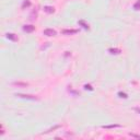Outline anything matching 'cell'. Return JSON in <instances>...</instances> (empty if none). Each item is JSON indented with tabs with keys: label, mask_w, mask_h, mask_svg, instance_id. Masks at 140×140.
<instances>
[{
	"label": "cell",
	"mask_w": 140,
	"mask_h": 140,
	"mask_svg": "<svg viewBox=\"0 0 140 140\" xmlns=\"http://www.w3.org/2000/svg\"><path fill=\"white\" fill-rule=\"evenodd\" d=\"M7 38L10 41H13V42H17L18 41V37L15 36V34H13V33H7Z\"/></svg>",
	"instance_id": "6"
},
{
	"label": "cell",
	"mask_w": 140,
	"mask_h": 140,
	"mask_svg": "<svg viewBox=\"0 0 140 140\" xmlns=\"http://www.w3.org/2000/svg\"><path fill=\"white\" fill-rule=\"evenodd\" d=\"M135 111H136L137 113H139V114H140V107H136V108H135Z\"/></svg>",
	"instance_id": "16"
},
{
	"label": "cell",
	"mask_w": 140,
	"mask_h": 140,
	"mask_svg": "<svg viewBox=\"0 0 140 140\" xmlns=\"http://www.w3.org/2000/svg\"><path fill=\"white\" fill-rule=\"evenodd\" d=\"M118 96L123 97V99H127V97H128V95L126 94V93H124V92H118Z\"/></svg>",
	"instance_id": "13"
},
{
	"label": "cell",
	"mask_w": 140,
	"mask_h": 140,
	"mask_svg": "<svg viewBox=\"0 0 140 140\" xmlns=\"http://www.w3.org/2000/svg\"><path fill=\"white\" fill-rule=\"evenodd\" d=\"M43 34L46 35V36H55L57 33H56V31L53 30V29H46V30H44Z\"/></svg>",
	"instance_id": "2"
},
{
	"label": "cell",
	"mask_w": 140,
	"mask_h": 140,
	"mask_svg": "<svg viewBox=\"0 0 140 140\" xmlns=\"http://www.w3.org/2000/svg\"><path fill=\"white\" fill-rule=\"evenodd\" d=\"M108 52L111 53L112 55H119L120 53H122V50H120L119 48H109Z\"/></svg>",
	"instance_id": "7"
},
{
	"label": "cell",
	"mask_w": 140,
	"mask_h": 140,
	"mask_svg": "<svg viewBox=\"0 0 140 140\" xmlns=\"http://www.w3.org/2000/svg\"><path fill=\"white\" fill-rule=\"evenodd\" d=\"M118 127H120V125H118V124H115V125H104V126H102V128H106V129L118 128Z\"/></svg>",
	"instance_id": "9"
},
{
	"label": "cell",
	"mask_w": 140,
	"mask_h": 140,
	"mask_svg": "<svg viewBox=\"0 0 140 140\" xmlns=\"http://www.w3.org/2000/svg\"><path fill=\"white\" fill-rule=\"evenodd\" d=\"M78 23H79V25H82V27L84 30H89V29H90V27H89V24H86V23L84 22L83 20H79V21H78Z\"/></svg>",
	"instance_id": "8"
},
{
	"label": "cell",
	"mask_w": 140,
	"mask_h": 140,
	"mask_svg": "<svg viewBox=\"0 0 140 140\" xmlns=\"http://www.w3.org/2000/svg\"><path fill=\"white\" fill-rule=\"evenodd\" d=\"M78 30H63V34H65V35H72V34H77L78 33Z\"/></svg>",
	"instance_id": "4"
},
{
	"label": "cell",
	"mask_w": 140,
	"mask_h": 140,
	"mask_svg": "<svg viewBox=\"0 0 140 140\" xmlns=\"http://www.w3.org/2000/svg\"><path fill=\"white\" fill-rule=\"evenodd\" d=\"M44 11H45L46 13H48V14H52V13L55 12V8L54 7H50V6H45L44 7Z\"/></svg>",
	"instance_id": "5"
},
{
	"label": "cell",
	"mask_w": 140,
	"mask_h": 140,
	"mask_svg": "<svg viewBox=\"0 0 140 140\" xmlns=\"http://www.w3.org/2000/svg\"><path fill=\"white\" fill-rule=\"evenodd\" d=\"M23 31L26 32V33H32V32L35 30V26L33 25H23Z\"/></svg>",
	"instance_id": "3"
},
{
	"label": "cell",
	"mask_w": 140,
	"mask_h": 140,
	"mask_svg": "<svg viewBox=\"0 0 140 140\" xmlns=\"http://www.w3.org/2000/svg\"><path fill=\"white\" fill-rule=\"evenodd\" d=\"M15 96L21 97V99H25V100H30V101H38V97L34 96V95H29V94H21V93H17Z\"/></svg>",
	"instance_id": "1"
},
{
	"label": "cell",
	"mask_w": 140,
	"mask_h": 140,
	"mask_svg": "<svg viewBox=\"0 0 140 140\" xmlns=\"http://www.w3.org/2000/svg\"><path fill=\"white\" fill-rule=\"evenodd\" d=\"M31 6V1L30 0H24L22 3V9H25V8H29Z\"/></svg>",
	"instance_id": "11"
},
{
	"label": "cell",
	"mask_w": 140,
	"mask_h": 140,
	"mask_svg": "<svg viewBox=\"0 0 140 140\" xmlns=\"http://www.w3.org/2000/svg\"><path fill=\"white\" fill-rule=\"evenodd\" d=\"M84 89H86V90H90V91H93V88L91 86V84H86V86H84Z\"/></svg>",
	"instance_id": "14"
},
{
	"label": "cell",
	"mask_w": 140,
	"mask_h": 140,
	"mask_svg": "<svg viewBox=\"0 0 140 140\" xmlns=\"http://www.w3.org/2000/svg\"><path fill=\"white\" fill-rule=\"evenodd\" d=\"M131 137H135V138H138V139H140V136L139 135H135V134H129Z\"/></svg>",
	"instance_id": "15"
},
{
	"label": "cell",
	"mask_w": 140,
	"mask_h": 140,
	"mask_svg": "<svg viewBox=\"0 0 140 140\" xmlns=\"http://www.w3.org/2000/svg\"><path fill=\"white\" fill-rule=\"evenodd\" d=\"M12 86H22V88H25V86H27L29 84L25 82H13L12 83Z\"/></svg>",
	"instance_id": "10"
},
{
	"label": "cell",
	"mask_w": 140,
	"mask_h": 140,
	"mask_svg": "<svg viewBox=\"0 0 140 140\" xmlns=\"http://www.w3.org/2000/svg\"><path fill=\"white\" fill-rule=\"evenodd\" d=\"M134 9L135 10H137V11L140 10V0H137V2L134 5Z\"/></svg>",
	"instance_id": "12"
}]
</instances>
